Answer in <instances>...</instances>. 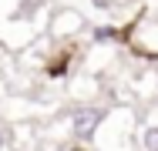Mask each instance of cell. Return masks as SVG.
<instances>
[{"mask_svg": "<svg viewBox=\"0 0 158 151\" xmlns=\"http://www.w3.org/2000/svg\"><path fill=\"white\" fill-rule=\"evenodd\" d=\"M84 27H88V17H84L81 10H74V7H54L51 24H47V37H51L54 44H67V40H74Z\"/></svg>", "mask_w": 158, "mask_h": 151, "instance_id": "3957f363", "label": "cell"}, {"mask_svg": "<svg viewBox=\"0 0 158 151\" xmlns=\"http://www.w3.org/2000/svg\"><path fill=\"white\" fill-rule=\"evenodd\" d=\"M14 145H17V141H14V128L0 118V151H10Z\"/></svg>", "mask_w": 158, "mask_h": 151, "instance_id": "52a82bcc", "label": "cell"}, {"mask_svg": "<svg viewBox=\"0 0 158 151\" xmlns=\"http://www.w3.org/2000/svg\"><path fill=\"white\" fill-rule=\"evenodd\" d=\"M135 145L138 151H158V121L145 118L138 124V131H135Z\"/></svg>", "mask_w": 158, "mask_h": 151, "instance_id": "8992f818", "label": "cell"}, {"mask_svg": "<svg viewBox=\"0 0 158 151\" xmlns=\"http://www.w3.org/2000/svg\"><path fill=\"white\" fill-rule=\"evenodd\" d=\"M111 118V108L108 104H98V101H77L74 108L64 111V121H67V138L77 145V148H88L94 145L101 128Z\"/></svg>", "mask_w": 158, "mask_h": 151, "instance_id": "7a4b0ae2", "label": "cell"}, {"mask_svg": "<svg viewBox=\"0 0 158 151\" xmlns=\"http://www.w3.org/2000/svg\"><path fill=\"white\" fill-rule=\"evenodd\" d=\"M51 0H0V47L24 54L40 40L51 24Z\"/></svg>", "mask_w": 158, "mask_h": 151, "instance_id": "6da1fadb", "label": "cell"}, {"mask_svg": "<svg viewBox=\"0 0 158 151\" xmlns=\"http://www.w3.org/2000/svg\"><path fill=\"white\" fill-rule=\"evenodd\" d=\"M81 60V47L74 44V40H67V44H57L51 54H44V77L47 81H67L71 77V71H74V64Z\"/></svg>", "mask_w": 158, "mask_h": 151, "instance_id": "277c9868", "label": "cell"}, {"mask_svg": "<svg viewBox=\"0 0 158 151\" xmlns=\"http://www.w3.org/2000/svg\"><path fill=\"white\" fill-rule=\"evenodd\" d=\"M135 27H118V24H94L88 30V40L94 47H111V44H128Z\"/></svg>", "mask_w": 158, "mask_h": 151, "instance_id": "5b68a950", "label": "cell"}]
</instances>
